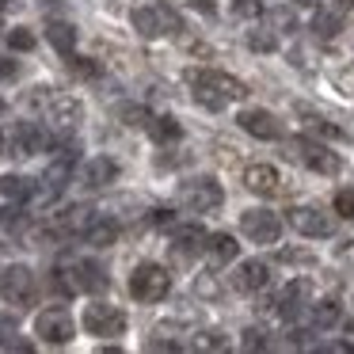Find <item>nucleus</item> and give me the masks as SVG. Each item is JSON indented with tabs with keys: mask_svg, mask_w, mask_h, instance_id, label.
Returning <instances> with one entry per match:
<instances>
[{
	"mask_svg": "<svg viewBox=\"0 0 354 354\" xmlns=\"http://www.w3.org/2000/svg\"><path fill=\"white\" fill-rule=\"evenodd\" d=\"M191 80V92H194V103H202L206 111H225L232 103L248 100V84L221 69H191L187 73Z\"/></svg>",
	"mask_w": 354,
	"mask_h": 354,
	"instance_id": "f257e3e1",
	"label": "nucleus"
},
{
	"mask_svg": "<svg viewBox=\"0 0 354 354\" xmlns=\"http://www.w3.org/2000/svg\"><path fill=\"white\" fill-rule=\"evenodd\" d=\"M54 282H57V290H65V293H103L107 290V274H103V267L92 259H73V263H65V267H57Z\"/></svg>",
	"mask_w": 354,
	"mask_h": 354,
	"instance_id": "f03ea898",
	"label": "nucleus"
},
{
	"mask_svg": "<svg viewBox=\"0 0 354 354\" xmlns=\"http://www.w3.org/2000/svg\"><path fill=\"white\" fill-rule=\"evenodd\" d=\"M130 24L141 39H164V35H179L183 31V19L179 12H171L168 4H141L130 12Z\"/></svg>",
	"mask_w": 354,
	"mask_h": 354,
	"instance_id": "7ed1b4c3",
	"label": "nucleus"
},
{
	"mask_svg": "<svg viewBox=\"0 0 354 354\" xmlns=\"http://www.w3.org/2000/svg\"><path fill=\"white\" fill-rule=\"evenodd\" d=\"M130 293H133V301H141V305H156V301H164L171 293V274L160 267V263H141V267H133V274H130Z\"/></svg>",
	"mask_w": 354,
	"mask_h": 354,
	"instance_id": "20e7f679",
	"label": "nucleus"
},
{
	"mask_svg": "<svg viewBox=\"0 0 354 354\" xmlns=\"http://www.w3.org/2000/svg\"><path fill=\"white\" fill-rule=\"evenodd\" d=\"M179 202H183L191 214H214L225 202V191L214 176H198V179H187V183L179 187Z\"/></svg>",
	"mask_w": 354,
	"mask_h": 354,
	"instance_id": "39448f33",
	"label": "nucleus"
},
{
	"mask_svg": "<svg viewBox=\"0 0 354 354\" xmlns=\"http://www.w3.org/2000/svg\"><path fill=\"white\" fill-rule=\"evenodd\" d=\"M88 335H100V339H115L126 331V313L118 305H107V301H92L80 316Z\"/></svg>",
	"mask_w": 354,
	"mask_h": 354,
	"instance_id": "423d86ee",
	"label": "nucleus"
},
{
	"mask_svg": "<svg viewBox=\"0 0 354 354\" xmlns=\"http://www.w3.org/2000/svg\"><path fill=\"white\" fill-rule=\"evenodd\" d=\"M35 293H39L35 270H31V267H24V263H16V267H8L4 274H0V297L8 301V305L27 308V305L35 301Z\"/></svg>",
	"mask_w": 354,
	"mask_h": 354,
	"instance_id": "0eeeda50",
	"label": "nucleus"
},
{
	"mask_svg": "<svg viewBox=\"0 0 354 354\" xmlns=\"http://www.w3.org/2000/svg\"><path fill=\"white\" fill-rule=\"evenodd\" d=\"M35 335L50 346H65L77 335V320H73L65 308H42V313L35 316Z\"/></svg>",
	"mask_w": 354,
	"mask_h": 354,
	"instance_id": "6e6552de",
	"label": "nucleus"
},
{
	"mask_svg": "<svg viewBox=\"0 0 354 354\" xmlns=\"http://www.w3.org/2000/svg\"><path fill=\"white\" fill-rule=\"evenodd\" d=\"M80 118H84L80 100H73V95H50L46 100V122H50V130H54L57 138H73V130L80 126Z\"/></svg>",
	"mask_w": 354,
	"mask_h": 354,
	"instance_id": "1a4fd4ad",
	"label": "nucleus"
},
{
	"mask_svg": "<svg viewBox=\"0 0 354 354\" xmlns=\"http://www.w3.org/2000/svg\"><path fill=\"white\" fill-rule=\"evenodd\" d=\"M240 229L252 244H278L282 240V217L270 209H244L240 214Z\"/></svg>",
	"mask_w": 354,
	"mask_h": 354,
	"instance_id": "9d476101",
	"label": "nucleus"
},
{
	"mask_svg": "<svg viewBox=\"0 0 354 354\" xmlns=\"http://www.w3.org/2000/svg\"><path fill=\"white\" fill-rule=\"evenodd\" d=\"M286 221H290L293 232H301V236H308V240H324V236L335 232V221L316 206H293L290 214H286Z\"/></svg>",
	"mask_w": 354,
	"mask_h": 354,
	"instance_id": "9b49d317",
	"label": "nucleus"
},
{
	"mask_svg": "<svg viewBox=\"0 0 354 354\" xmlns=\"http://www.w3.org/2000/svg\"><path fill=\"white\" fill-rule=\"evenodd\" d=\"M308 297H313V282H308V278H290V282L278 290V297H274V313L290 324V320H297V316L308 308Z\"/></svg>",
	"mask_w": 354,
	"mask_h": 354,
	"instance_id": "f8f14e48",
	"label": "nucleus"
},
{
	"mask_svg": "<svg viewBox=\"0 0 354 354\" xmlns=\"http://www.w3.org/2000/svg\"><path fill=\"white\" fill-rule=\"evenodd\" d=\"M46 145H50V133L42 130V126H35V122H19L16 130L4 138V153L8 156H35Z\"/></svg>",
	"mask_w": 354,
	"mask_h": 354,
	"instance_id": "ddd939ff",
	"label": "nucleus"
},
{
	"mask_svg": "<svg viewBox=\"0 0 354 354\" xmlns=\"http://www.w3.org/2000/svg\"><path fill=\"white\" fill-rule=\"evenodd\" d=\"M236 122L244 133H252V138H259V141H282L286 138V126L278 122V115H270V111H263V107L240 111Z\"/></svg>",
	"mask_w": 354,
	"mask_h": 354,
	"instance_id": "4468645a",
	"label": "nucleus"
},
{
	"mask_svg": "<svg viewBox=\"0 0 354 354\" xmlns=\"http://www.w3.org/2000/svg\"><path fill=\"white\" fill-rule=\"evenodd\" d=\"M293 149H297V160L305 164L308 171H316V176H335V171L343 168V160H339L324 141H305V138H301Z\"/></svg>",
	"mask_w": 354,
	"mask_h": 354,
	"instance_id": "2eb2a0df",
	"label": "nucleus"
},
{
	"mask_svg": "<svg viewBox=\"0 0 354 354\" xmlns=\"http://www.w3.org/2000/svg\"><path fill=\"white\" fill-rule=\"evenodd\" d=\"M244 187H248L252 194L270 198V194L282 191V176H278L274 164H248V168H244Z\"/></svg>",
	"mask_w": 354,
	"mask_h": 354,
	"instance_id": "dca6fc26",
	"label": "nucleus"
},
{
	"mask_svg": "<svg viewBox=\"0 0 354 354\" xmlns=\"http://www.w3.org/2000/svg\"><path fill=\"white\" fill-rule=\"evenodd\" d=\"M267 282H270V267L263 259H244L232 270V290H240V293H259Z\"/></svg>",
	"mask_w": 354,
	"mask_h": 354,
	"instance_id": "f3484780",
	"label": "nucleus"
},
{
	"mask_svg": "<svg viewBox=\"0 0 354 354\" xmlns=\"http://www.w3.org/2000/svg\"><path fill=\"white\" fill-rule=\"evenodd\" d=\"M206 229L202 225H176L171 229V244H176V252L183 255V259H191V255H202L206 252Z\"/></svg>",
	"mask_w": 354,
	"mask_h": 354,
	"instance_id": "a211bd4d",
	"label": "nucleus"
},
{
	"mask_svg": "<svg viewBox=\"0 0 354 354\" xmlns=\"http://www.w3.org/2000/svg\"><path fill=\"white\" fill-rule=\"evenodd\" d=\"M115 179H118V164L111 160V156H92V160L84 164V171H80V183L92 187V191L115 183Z\"/></svg>",
	"mask_w": 354,
	"mask_h": 354,
	"instance_id": "6ab92c4d",
	"label": "nucleus"
},
{
	"mask_svg": "<svg viewBox=\"0 0 354 354\" xmlns=\"http://www.w3.org/2000/svg\"><path fill=\"white\" fill-rule=\"evenodd\" d=\"M206 255H209V263H214V267H229V263L240 255L236 236H232V232H214V236L206 240Z\"/></svg>",
	"mask_w": 354,
	"mask_h": 354,
	"instance_id": "aec40b11",
	"label": "nucleus"
},
{
	"mask_svg": "<svg viewBox=\"0 0 354 354\" xmlns=\"http://www.w3.org/2000/svg\"><path fill=\"white\" fill-rule=\"evenodd\" d=\"M0 198L12 202V206H24L35 198V183L24 176H0Z\"/></svg>",
	"mask_w": 354,
	"mask_h": 354,
	"instance_id": "412c9836",
	"label": "nucleus"
},
{
	"mask_svg": "<svg viewBox=\"0 0 354 354\" xmlns=\"http://www.w3.org/2000/svg\"><path fill=\"white\" fill-rule=\"evenodd\" d=\"M46 39L62 57H73V50H77V27L65 24V19H54V24L46 27Z\"/></svg>",
	"mask_w": 354,
	"mask_h": 354,
	"instance_id": "4be33fe9",
	"label": "nucleus"
},
{
	"mask_svg": "<svg viewBox=\"0 0 354 354\" xmlns=\"http://www.w3.org/2000/svg\"><path fill=\"white\" fill-rule=\"evenodd\" d=\"M84 240L92 248H111L118 240V225L111 217H92V225L84 229Z\"/></svg>",
	"mask_w": 354,
	"mask_h": 354,
	"instance_id": "5701e85b",
	"label": "nucleus"
},
{
	"mask_svg": "<svg viewBox=\"0 0 354 354\" xmlns=\"http://www.w3.org/2000/svg\"><path fill=\"white\" fill-rule=\"evenodd\" d=\"M149 133H153V141H160V145H171V141L183 138V126H179L176 115H156L153 122H149Z\"/></svg>",
	"mask_w": 354,
	"mask_h": 354,
	"instance_id": "b1692460",
	"label": "nucleus"
},
{
	"mask_svg": "<svg viewBox=\"0 0 354 354\" xmlns=\"http://www.w3.org/2000/svg\"><path fill=\"white\" fill-rule=\"evenodd\" d=\"M343 320V305H339V297H324V301H316L313 305V324L316 328H335V324Z\"/></svg>",
	"mask_w": 354,
	"mask_h": 354,
	"instance_id": "393cba45",
	"label": "nucleus"
},
{
	"mask_svg": "<svg viewBox=\"0 0 354 354\" xmlns=\"http://www.w3.org/2000/svg\"><path fill=\"white\" fill-rule=\"evenodd\" d=\"M313 31L320 42H331L339 31H343V19H339V8L335 12H316L313 16Z\"/></svg>",
	"mask_w": 354,
	"mask_h": 354,
	"instance_id": "a878e982",
	"label": "nucleus"
},
{
	"mask_svg": "<svg viewBox=\"0 0 354 354\" xmlns=\"http://www.w3.org/2000/svg\"><path fill=\"white\" fill-rule=\"evenodd\" d=\"M301 118H305V126L313 133H320V138H328V141H346V133L339 130L335 122H328L324 115H316V111H301Z\"/></svg>",
	"mask_w": 354,
	"mask_h": 354,
	"instance_id": "bb28decb",
	"label": "nucleus"
},
{
	"mask_svg": "<svg viewBox=\"0 0 354 354\" xmlns=\"http://www.w3.org/2000/svg\"><path fill=\"white\" fill-rule=\"evenodd\" d=\"M248 50H252V54H274L278 50V31H270V27L248 31Z\"/></svg>",
	"mask_w": 354,
	"mask_h": 354,
	"instance_id": "cd10ccee",
	"label": "nucleus"
},
{
	"mask_svg": "<svg viewBox=\"0 0 354 354\" xmlns=\"http://www.w3.org/2000/svg\"><path fill=\"white\" fill-rule=\"evenodd\" d=\"M118 118H122L126 126H133V130H149V122H153V115H149L145 107H138V103H126V107H118Z\"/></svg>",
	"mask_w": 354,
	"mask_h": 354,
	"instance_id": "c85d7f7f",
	"label": "nucleus"
},
{
	"mask_svg": "<svg viewBox=\"0 0 354 354\" xmlns=\"http://www.w3.org/2000/svg\"><path fill=\"white\" fill-rule=\"evenodd\" d=\"M35 42H39V39L31 35V27H12V31H8V46L16 50V54H31Z\"/></svg>",
	"mask_w": 354,
	"mask_h": 354,
	"instance_id": "c756f323",
	"label": "nucleus"
},
{
	"mask_svg": "<svg viewBox=\"0 0 354 354\" xmlns=\"http://www.w3.org/2000/svg\"><path fill=\"white\" fill-rule=\"evenodd\" d=\"M240 346H244L248 354H255V351H267V331H263V328H248L244 335H240Z\"/></svg>",
	"mask_w": 354,
	"mask_h": 354,
	"instance_id": "7c9ffc66",
	"label": "nucleus"
},
{
	"mask_svg": "<svg viewBox=\"0 0 354 354\" xmlns=\"http://www.w3.org/2000/svg\"><path fill=\"white\" fill-rule=\"evenodd\" d=\"M331 206H335V214H339V217L354 221V187H343V191L335 194V202H331Z\"/></svg>",
	"mask_w": 354,
	"mask_h": 354,
	"instance_id": "2f4dec72",
	"label": "nucleus"
},
{
	"mask_svg": "<svg viewBox=\"0 0 354 354\" xmlns=\"http://www.w3.org/2000/svg\"><path fill=\"white\" fill-rule=\"evenodd\" d=\"M194 346H198V351H225V346H229V339H225V331H202Z\"/></svg>",
	"mask_w": 354,
	"mask_h": 354,
	"instance_id": "473e14b6",
	"label": "nucleus"
},
{
	"mask_svg": "<svg viewBox=\"0 0 354 354\" xmlns=\"http://www.w3.org/2000/svg\"><path fill=\"white\" fill-rule=\"evenodd\" d=\"M232 16H240V19L263 16V0H232Z\"/></svg>",
	"mask_w": 354,
	"mask_h": 354,
	"instance_id": "72a5a7b5",
	"label": "nucleus"
},
{
	"mask_svg": "<svg viewBox=\"0 0 354 354\" xmlns=\"http://www.w3.org/2000/svg\"><path fill=\"white\" fill-rule=\"evenodd\" d=\"M149 221H153L156 229H176V209H168V206H156Z\"/></svg>",
	"mask_w": 354,
	"mask_h": 354,
	"instance_id": "f704fd0d",
	"label": "nucleus"
},
{
	"mask_svg": "<svg viewBox=\"0 0 354 354\" xmlns=\"http://www.w3.org/2000/svg\"><path fill=\"white\" fill-rule=\"evenodd\" d=\"M69 65L80 73V77H100V65H92V57H77V54H73Z\"/></svg>",
	"mask_w": 354,
	"mask_h": 354,
	"instance_id": "c9c22d12",
	"label": "nucleus"
},
{
	"mask_svg": "<svg viewBox=\"0 0 354 354\" xmlns=\"http://www.w3.org/2000/svg\"><path fill=\"white\" fill-rule=\"evenodd\" d=\"M16 73H19V65L12 62V57H4V54H0V80H8V77H16Z\"/></svg>",
	"mask_w": 354,
	"mask_h": 354,
	"instance_id": "e433bc0d",
	"label": "nucleus"
},
{
	"mask_svg": "<svg viewBox=\"0 0 354 354\" xmlns=\"http://www.w3.org/2000/svg\"><path fill=\"white\" fill-rule=\"evenodd\" d=\"M194 290H198L202 297H214V293H217V286H214V278H198V282H194Z\"/></svg>",
	"mask_w": 354,
	"mask_h": 354,
	"instance_id": "4c0bfd02",
	"label": "nucleus"
},
{
	"mask_svg": "<svg viewBox=\"0 0 354 354\" xmlns=\"http://www.w3.org/2000/svg\"><path fill=\"white\" fill-rule=\"evenodd\" d=\"M339 259H343L346 267H354V240H346V244L339 248Z\"/></svg>",
	"mask_w": 354,
	"mask_h": 354,
	"instance_id": "58836bf2",
	"label": "nucleus"
},
{
	"mask_svg": "<svg viewBox=\"0 0 354 354\" xmlns=\"http://www.w3.org/2000/svg\"><path fill=\"white\" fill-rule=\"evenodd\" d=\"M324 351H331V354H351V351H354V343H328Z\"/></svg>",
	"mask_w": 354,
	"mask_h": 354,
	"instance_id": "ea45409f",
	"label": "nucleus"
},
{
	"mask_svg": "<svg viewBox=\"0 0 354 354\" xmlns=\"http://www.w3.org/2000/svg\"><path fill=\"white\" fill-rule=\"evenodd\" d=\"M331 4H335L339 12H351V8H354V0H331Z\"/></svg>",
	"mask_w": 354,
	"mask_h": 354,
	"instance_id": "a19ab883",
	"label": "nucleus"
},
{
	"mask_svg": "<svg viewBox=\"0 0 354 354\" xmlns=\"http://www.w3.org/2000/svg\"><path fill=\"white\" fill-rule=\"evenodd\" d=\"M293 4H297V8H316L320 0H293Z\"/></svg>",
	"mask_w": 354,
	"mask_h": 354,
	"instance_id": "79ce46f5",
	"label": "nucleus"
},
{
	"mask_svg": "<svg viewBox=\"0 0 354 354\" xmlns=\"http://www.w3.org/2000/svg\"><path fill=\"white\" fill-rule=\"evenodd\" d=\"M346 331L354 335V308H351V316H346Z\"/></svg>",
	"mask_w": 354,
	"mask_h": 354,
	"instance_id": "37998d69",
	"label": "nucleus"
},
{
	"mask_svg": "<svg viewBox=\"0 0 354 354\" xmlns=\"http://www.w3.org/2000/svg\"><path fill=\"white\" fill-rule=\"evenodd\" d=\"M0 156H4V133H0Z\"/></svg>",
	"mask_w": 354,
	"mask_h": 354,
	"instance_id": "c03bdc74",
	"label": "nucleus"
},
{
	"mask_svg": "<svg viewBox=\"0 0 354 354\" xmlns=\"http://www.w3.org/2000/svg\"><path fill=\"white\" fill-rule=\"evenodd\" d=\"M4 4H8V0H0V8H4Z\"/></svg>",
	"mask_w": 354,
	"mask_h": 354,
	"instance_id": "a18cd8bd",
	"label": "nucleus"
},
{
	"mask_svg": "<svg viewBox=\"0 0 354 354\" xmlns=\"http://www.w3.org/2000/svg\"><path fill=\"white\" fill-rule=\"evenodd\" d=\"M0 111H4V100H0Z\"/></svg>",
	"mask_w": 354,
	"mask_h": 354,
	"instance_id": "49530a36",
	"label": "nucleus"
}]
</instances>
